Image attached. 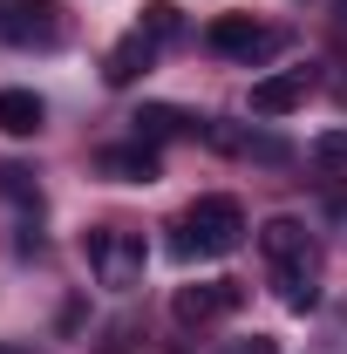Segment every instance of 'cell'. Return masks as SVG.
Returning a JSON list of instances; mask_svg holds the SVG:
<instances>
[{"mask_svg": "<svg viewBox=\"0 0 347 354\" xmlns=\"http://www.w3.org/2000/svg\"><path fill=\"white\" fill-rule=\"evenodd\" d=\"M238 245H245V212H238V198H225V191L198 198V205L177 218V239H171L177 259H225V252H238Z\"/></svg>", "mask_w": 347, "mask_h": 354, "instance_id": "cell-1", "label": "cell"}, {"mask_svg": "<svg viewBox=\"0 0 347 354\" xmlns=\"http://www.w3.org/2000/svg\"><path fill=\"white\" fill-rule=\"evenodd\" d=\"M88 252V272H95V286H109V293H130V286H143V232H130V225H102V232H88L82 239Z\"/></svg>", "mask_w": 347, "mask_h": 354, "instance_id": "cell-2", "label": "cell"}, {"mask_svg": "<svg viewBox=\"0 0 347 354\" xmlns=\"http://www.w3.org/2000/svg\"><path fill=\"white\" fill-rule=\"evenodd\" d=\"M205 41L218 55H232V62H272L286 48V28H259L252 14H218L212 28H205Z\"/></svg>", "mask_w": 347, "mask_h": 354, "instance_id": "cell-3", "label": "cell"}, {"mask_svg": "<svg viewBox=\"0 0 347 354\" xmlns=\"http://www.w3.org/2000/svg\"><path fill=\"white\" fill-rule=\"evenodd\" d=\"M238 307H245V286L238 279H198V286H177V300H171V313L184 327H212V320H225Z\"/></svg>", "mask_w": 347, "mask_h": 354, "instance_id": "cell-4", "label": "cell"}, {"mask_svg": "<svg viewBox=\"0 0 347 354\" xmlns=\"http://www.w3.org/2000/svg\"><path fill=\"white\" fill-rule=\"evenodd\" d=\"M0 35L14 48H62V7L55 0H7Z\"/></svg>", "mask_w": 347, "mask_h": 354, "instance_id": "cell-5", "label": "cell"}, {"mask_svg": "<svg viewBox=\"0 0 347 354\" xmlns=\"http://www.w3.org/2000/svg\"><path fill=\"white\" fill-rule=\"evenodd\" d=\"M150 62H157V41H150L143 28H130L123 41L102 55V82H109V88H130V82H143V75H150Z\"/></svg>", "mask_w": 347, "mask_h": 354, "instance_id": "cell-6", "label": "cell"}, {"mask_svg": "<svg viewBox=\"0 0 347 354\" xmlns=\"http://www.w3.org/2000/svg\"><path fill=\"white\" fill-rule=\"evenodd\" d=\"M306 88H313V75H306V68L259 75V82H252V116H293V109L306 102Z\"/></svg>", "mask_w": 347, "mask_h": 354, "instance_id": "cell-7", "label": "cell"}, {"mask_svg": "<svg viewBox=\"0 0 347 354\" xmlns=\"http://www.w3.org/2000/svg\"><path fill=\"white\" fill-rule=\"evenodd\" d=\"M272 286H279V300L293 313L320 307V252H300V259H279L272 266Z\"/></svg>", "mask_w": 347, "mask_h": 354, "instance_id": "cell-8", "label": "cell"}, {"mask_svg": "<svg viewBox=\"0 0 347 354\" xmlns=\"http://www.w3.org/2000/svg\"><path fill=\"white\" fill-rule=\"evenodd\" d=\"M95 171L116 177V184H150V177H157V143H143V136H136V143H109V150L95 157Z\"/></svg>", "mask_w": 347, "mask_h": 354, "instance_id": "cell-9", "label": "cell"}, {"mask_svg": "<svg viewBox=\"0 0 347 354\" xmlns=\"http://www.w3.org/2000/svg\"><path fill=\"white\" fill-rule=\"evenodd\" d=\"M130 123H136L143 143H171V136H198V130H205L198 116H184V109H171V102H143Z\"/></svg>", "mask_w": 347, "mask_h": 354, "instance_id": "cell-10", "label": "cell"}, {"mask_svg": "<svg viewBox=\"0 0 347 354\" xmlns=\"http://www.w3.org/2000/svg\"><path fill=\"white\" fill-rule=\"evenodd\" d=\"M41 123H48V109L35 88H0V130L7 136H41Z\"/></svg>", "mask_w": 347, "mask_h": 354, "instance_id": "cell-11", "label": "cell"}, {"mask_svg": "<svg viewBox=\"0 0 347 354\" xmlns=\"http://www.w3.org/2000/svg\"><path fill=\"white\" fill-rule=\"evenodd\" d=\"M259 245H265V259H272V266L313 252V239H306V225H300V218H265V225H259Z\"/></svg>", "mask_w": 347, "mask_h": 354, "instance_id": "cell-12", "label": "cell"}, {"mask_svg": "<svg viewBox=\"0 0 347 354\" xmlns=\"http://www.w3.org/2000/svg\"><path fill=\"white\" fill-rule=\"evenodd\" d=\"M136 28H143V35H150V41L164 48V41H177V35H184V14H177L171 0H150V7H143V21H136Z\"/></svg>", "mask_w": 347, "mask_h": 354, "instance_id": "cell-13", "label": "cell"}, {"mask_svg": "<svg viewBox=\"0 0 347 354\" xmlns=\"http://www.w3.org/2000/svg\"><path fill=\"white\" fill-rule=\"evenodd\" d=\"M313 164L347 171V130H320V136H313Z\"/></svg>", "mask_w": 347, "mask_h": 354, "instance_id": "cell-14", "label": "cell"}, {"mask_svg": "<svg viewBox=\"0 0 347 354\" xmlns=\"http://www.w3.org/2000/svg\"><path fill=\"white\" fill-rule=\"evenodd\" d=\"M0 191L28 205V198H35V171H28V164H0Z\"/></svg>", "mask_w": 347, "mask_h": 354, "instance_id": "cell-15", "label": "cell"}, {"mask_svg": "<svg viewBox=\"0 0 347 354\" xmlns=\"http://www.w3.org/2000/svg\"><path fill=\"white\" fill-rule=\"evenodd\" d=\"M95 354H136V327L130 320H109V327H102V348Z\"/></svg>", "mask_w": 347, "mask_h": 354, "instance_id": "cell-16", "label": "cell"}, {"mask_svg": "<svg viewBox=\"0 0 347 354\" xmlns=\"http://www.w3.org/2000/svg\"><path fill=\"white\" fill-rule=\"evenodd\" d=\"M232 354H279V348H272L265 334H252V341H238V348H232Z\"/></svg>", "mask_w": 347, "mask_h": 354, "instance_id": "cell-17", "label": "cell"}, {"mask_svg": "<svg viewBox=\"0 0 347 354\" xmlns=\"http://www.w3.org/2000/svg\"><path fill=\"white\" fill-rule=\"evenodd\" d=\"M327 212H334V225H347V198H334V205H327Z\"/></svg>", "mask_w": 347, "mask_h": 354, "instance_id": "cell-18", "label": "cell"}, {"mask_svg": "<svg viewBox=\"0 0 347 354\" xmlns=\"http://www.w3.org/2000/svg\"><path fill=\"white\" fill-rule=\"evenodd\" d=\"M0 21H7V0H0Z\"/></svg>", "mask_w": 347, "mask_h": 354, "instance_id": "cell-19", "label": "cell"}, {"mask_svg": "<svg viewBox=\"0 0 347 354\" xmlns=\"http://www.w3.org/2000/svg\"><path fill=\"white\" fill-rule=\"evenodd\" d=\"M334 7H341V14H347V0H334Z\"/></svg>", "mask_w": 347, "mask_h": 354, "instance_id": "cell-20", "label": "cell"}]
</instances>
